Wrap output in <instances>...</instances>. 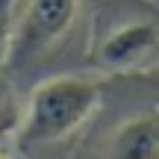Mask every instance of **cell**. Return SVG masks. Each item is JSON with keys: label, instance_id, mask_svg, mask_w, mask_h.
Wrapping results in <instances>:
<instances>
[{"label": "cell", "instance_id": "obj_1", "mask_svg": "<svg viewBox=\"0 0 159 159\" xmlns=\"http://www.w3.org/2000/svg\"><path fill=\"white\" fill-rule=\"evenodd\" d=\"M89 65L103 74H144L159 68V6L109 0L91 24Z\"/></svg>", "mask_w": 159, "mask_h": 159}, {"label": "cell", "instance_id": "obj_2", "mask_svg": "<svg viewBox=\"0 0 159 159\" xmlns=\"http://www.w3.org/2000/svg\"><path fill=\"white\" fill-rule=\"evenodd\" d=\"M103 89L89 77H53L33 89L24 103V121L18 130V148H47L77 133L100 109Z\"/></svg>", "mask_w": 159, "mask_h": 159}, {"label": "cell", "instance_id": "obj_3", "mask_svg": "<svg viewBox=\"0 0 159 159\" xmlns=\"http://www.w3.org/2000/svg\"><path fill=\"white\" fill-rule=\"evenodd\" d=\"M80 0H24L18 9V30L9 65H27L56 47L68 35Z\"/></svg>", "mask_w": 159, "mask_h": 159}, {"label": "cell", "instance_id": "obj_4", "mask_svg": "<svg viewBox=\"0 0 159 159\" xmlns=\"http://www.w3.org/2000/svg\"><path fill=\"white\" fill-rule=\"evenodd\" d=\"M100 159H159V109L124 118L109 133Z\"/></svg>", "mask_w": 159, "mask_h": 159}, {"label": "cell", "instance_id": "obj_5", "mask_svg": "<svg viewBox=\"0 0 159 159\" xmlns=\"http://www.w3.org/2000/svg\"><path fill=\"white\" fill-rule=\"evenodd\" d=\"M24 121V100L18 94V85L6 71H0V150H9L18 142V130Z\"/></svg>", "mask_w": 159, "mask_h": 159}, {"label": "cell", "instance_id": "obj_6", "mask_svg": "<svg viewBox=\"0 0 159 159\" xmlns=\"http://www.w3.org/2000/svg\"><path fill=\"white\" fill-rule=\"evenodd\" d=\"M18 3L21 0H0V71H6L12 59V44H15L18 30Z\"/></svg>", "mask_w": 159, "mask_h": 159}, {"label": "cell", "instance_id": "obj_7", "mask_svg": "<svg viewBox=\"0 0 159 159\" xmlns=\"http://www.w3.org/2000/svg\"><path fill=\"white\" fill-rule=\"evenodd\" d=\"M0 159H15V156H9L6 150H0Z\"/></svg>", "mask_w": 159, "mask_h": 159}]
</instances>
